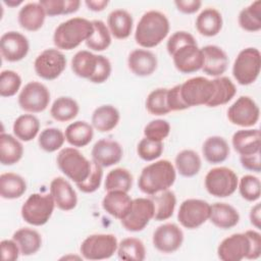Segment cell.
<instances>
[{"label": "cell", "instance_id": "cell-1", "mask_svg": "<svg viewBox=\"0 0 261 261\" xmlns=\"http://www.w3.org/2000/svg\"><path fill=\"white\" fill-rule=\"evenodd\" d=\"M169 20L159 10L145 12L136 28L135 40L143 48H153L159 45L169 33Z\"/></svg>", "mask_w": 261, "mask_h": 261}, {"label": "cell", "instance_id": "cell-2", "mask_svg": "<svg viewBox=\"0 0 261 261\" xmlns=\"http://www.w3.org/2000/svg\"><path fill=\"white\" fill-rule=\"evenodd\" d=\"M175 178V167L170 161L161 159L142 169L138 179V187L144 194L152 196L168 190L174 184Z\"/></svg>", "mask_w": 261, "mask_h": 261}, {"label": "cell", "instance_id": "cell-3", "mask_svg": "<svg viewBox=\"0 0 261 261\" xmlns=\"http://www.w3.org/2000/svg\"><path fill=\"white\" fill-rule=\"evenodd\" d=\"M93 31V23L89 19L71 17L57 25L53 34V43L58 49L72 50L82 42H86Z\"/></svg>", "mask_w": 261, "mask_h": 261}, {"label": "cell", "instance_id": "cell-4", "mask_svg": "<svg viewBox=\"0 0 261 261\" xmlns=\"http://www.w3.org/2000/svg\"><path fill=\"white\" fill-rule=\"evenodd\" d=\"M57 165L65 176L75 184L84 181L90 174L92 161L88 160L76 148L66 147L59 151Z\"/></svg>", "mask_w": 261, "mask_h": 261}, {"label": "cell", "instance_id": "cell-5", "mask_svg": "<svg viewBox=\"0 0 261 261\" xmlns=\"http://www.w3.org/2000/svg\"><path fill=\"white\" fill-rule=\"evenodd\" d=\"M55 206L51 194L35 193L30 195L21 206V217L31 225L41 226L49 221Z\"/></svg>", "mask_w": 261, "mask_h": 261}, {"label": "cell", "instance_id": "cell-6", "mask_svg": "<svg viewBox=\"0 0 261 261\" xmlns=\"http://www.w3.org/2000/svg\"><path fill=\"white\" fill-rule=\"evenodd\" d=\"M261 69V54L257 48L248 47L240 51L232 65V75L242 86L253 84Z\"/></svg>", "mask_w": 261, "mask_h": 261}, {"label": "cell", "instance_id": "cell-7", "mask_svg": "<svg viewBox=\"0 0 261 261\" xmlns=\"http://www.w3.org/2000/svg\"><path fill=\"white\" fill-rule=\"evenodd\" d=\"M239 178L236 172L225 166L210 169L205 176L207 192L217 198L231 196L238 189Z\"/></svg>", "mask_w": 261, "mask_h": 261}, {"label": "cell", "instance_id": "cell-8", "mask_svg": "<svg viewBox=\"0 0 261 261\" xmlns=\"http://www.w3.org/2000/svg\"><path fill=\"white\" fill-rule=\"evenodd\" d=\"M179 93L188 108L207 105L213 96L214 84L204 76H195L179 84Z\"/></svg>", "mask_w": 261, "mask_h": 261}, {"label": "cell", "instance_id": "cell-9", "mask_svg": "<svg viewBox=\"0 0 261 261\" xmlns=\"http://www.w3.org/2000/svg\"><path fill=\"white\" fill-rule=\"evenodd\" d=\"M117 246V239L114 234L94 233L82 242L80 251L87 260H103L112 257Z\"/></svg>", "mask_w": 261, "mask_h": 261}, {"label": "cell", "instance_id": "cell-10", "mask_svg": "<svg viewBox=\"0 0 261 261\" xmlns=\"http://www.w3.org/2000/svg\"><path fill=\"white\" fill-rule=\"evenodd\" d=\"M66 67V57L58 49L49 48L41 52L34 62L38 76L46 81L57 79Z\"/></svg>", "mask_w": 261, "mask_h": 261}, {"label": "cell", "instance_id": "cell-11", "mask_svg": "<svg viewBox=\"0 0 261 261\" xmlns=\"http://www.w3.org/2000/svg\"><path fill=\"white\" fill-rule=\"evenodd\" d=\"M50 103V92L48 88L39 82L28 83L18 95V105L29 113L44 111Z\"/></svg>", "mask_w": 261, "mask_h": 261}, {"label": "cell", "instance_id": "cell-12", "mask_svg": "<svg viewBox=\"0 0 261 261\" xmlns=\"http://www.w3.org/2000/svg\"><path fill=\"white\" fill-rule=\"evenodd\" d=\"M210 204L202 199H187L178 209L177 219L179 223L188 228L194 229L201 226L209 219Z\"/></svg>", "mask_w": 261, "mask_h": 261}, {"label": "cell", "instance_id": "cell-13", "mask_svg": "<svg viewBox=\"0 0 261 261\" xmlns=\"http://www.w3.org/2000/svg\"><path fill=\"white\" fill-rule=\"evenodd\" d=\"M151 219H154V204L151 198L141 197L133 199L128 213L120 222L126 230L137 232L143 230Z\"/></svg>", "mask_w": 261, "mask_h": 261}, {"label": "cell", "instance_id": "cell-14", "mask_svg": "<svg viewBox=\"0 0 261 261\" xmlns=\"http://www.w3.org/2000/svg\"><path fill=\"white\" fill-rule=\"evenodd\" d=\"M259 117V106L249 96L239 97L227 109V118L234 125L250 127L258 122Z\"/></svg>", "mask_w": 261, "mask_h": 261}, {"label": "cell", "instance_id": "cell-15", "mask_svg": "<svg viewBox=\"0 0 261 261\" xmlns=\"http://www.w3.org/2000/svg\"><path fill=\"white\" fill-rule=\"evenodd\" d=\"M175 68L182 73H193L202 69L204 56L197 43L184 45L171 54Z\"/></svg>", "mask_w": 261, "mask_h": 261}, {"label": "cell", "instance_id": "cell-16", "mask_svg": "<svg viewBox=\"0 0 261 261\" xmlns=\"http://www.w3.org/2000/svg\"><path fill=\"white\" fill-rule=\"evenodd\" d=\"M152 242L154 247L162 253L177 251L184 242V232L175 223H163L153 232Z\"/></svg>", "mask_w": 261, "mask_h": 261}, {"label": "cell", "instance_id": "cell-17", "mask_svg": "<svg viewBox=\"0 0 261 261\" xmlns=\"http://www.w3.org/2000/svg\"><path fill=\"white\" fill-rule=\"evenodd\" d=\"M250 253V240L245 232L232 233L221 241L217 248L218 258L222 261H241Z\"/></svg>", "mask_w": 261, "mask_h": 261}, {"label": "cell", "instance_id": "cell-18", "mask_svg": "<svg viewBox=\"0 0 261 261\" xmlns=\"http://www.w3.org/2000/svg\"><path fill=\"white\" fill-rule=\"evenodd\" d=\"M30 50L28 38L19 32L9 31L0 39V51L4 60L16 62L23 59Z\"/></svg>", "mask_w": 261, "mask_h": 261}, {"label": "cell", "instance_id": "cell-19", "mask_svg": "<svg viewBox=\"0 0 261 261\" xmlns=\"http://www.w3.org/2000/svg\"><path fill=\"white\" fill-rule=\"evenodd\" d=\"M91 155L92 160L99 165L109 167L117 164L121 160L123 150L118 142L109 139H101L94 144Z\"/></svg>", "mask_w": 261, "mask_h": 261}, {"label": "cell", "instance_id": "cell-20", "mask_svg": "<svg viewBox=\"0 0 261 261\" xmlns=\"http://www.w3.org/2000/svg\"><path fill=\"white\" fill-rule=\"evenodd\" d=\"M50 194L55 205L62 211L72 210L77 204V196L74 189L62 176L54 177L51 180Z\"/></svg>", "mask_w": 261, "mask_h": 261}, {"label": "cell", "instance_id": "cell-21", "mask_svg": "<svg viewBox=\"0 0 261 261\" xmlns=\"http://www.w3.org/2000/svg\"><path fill=\"white\" fill-rule=\"evenodd\" d=\"M201 50L204 56L203 72L214 77L221 76L226 71L229 62L226 53L216 45H206Z\"/></svg>", "mask_w": 261, "mask_h": 261}, {"label": "cell", "instance_id": "cell-22", "mask_svg": "<svg viewBox=\"0 0 261 261\" xmlns=\"http://www.w3.org/2000/svg\"><path fill=\"white\" fill-rule=\"evenodd\" d=\"M156 55L147 49H135L127 57V66L138 76L151 75L157 68Z\"/></svg>", "mask_w": 261, "mask_h": 261}, {"label": "cell", "instance_id": "cell-23", "mask_svg": "<svg viewBox=\"0 0 261 261\" xmlns=\"http://www.w3.org/2000/svg\"><path fill=\"white\" fill-rule=\"evenodd\" d=\"M233 149L241 155H251L260 152L261 133L258 128L237 130L231 138Z\"/></svg>", "mask_w": 261, "mask_h": 261}, {"label": "cell", "instance_id": "cell-24", "mask_svg": "<svg viewBox=\"0 0 261 261\" xmlns=\"http://www.w3.org/2000/svg\"><path fill=\"white\" fill-rule=\"evenodd\" d=\"M133 204L130 196L123 191H108L102 200L103 209L116 219H123Z\"/></svg>", "mask_w": 261, "mask_h": 261}, {"label": "cell", "instance_id": "cell-25", "mask_svg": "<svg viewBox=\"0 0 261 261\" xmlns=\"http://www.w3.org/2000/svg\"><path fill=\"white\" fill-rule=\"evenodd\" d=\"M209 220L218 228L228 229L239 223L240 214L233 206L223 202H216L210 205Z\"/></svg>", "mask_w": 261, "mask_h": 261}, {"label": "cell", "instance_id": "cell-26", "mask_svg": "<svg viewBox=\"0 0 261 261\" xmlns=\"http://www.w3.org/2000/svg\"><path fill=\"white\" fill-rule=\"evenodd\" d=\"M46 15L43 6L39 2H29L19 9L17 18L22 29L36 32L43 27Z\"/></svg>", "mask_w": 261, "mask_h": 261}, {"label": "cell", "instance_id": "cell-27", "mask_svg": "<svg viewBox=\"0 0 261 261\" xmlns=\"http://www.w3.org/2000/svg\"><path fill=\"white\" fill-rule=\"evenodd\" d=\"M133 16L125 9H114L107 17V27L110 34L118 39L123 40L129 37L133 31Z\"/></svg>", "mask_w": 261, "mask_h": 261}, {"label": "cell", "instance_id": "cell-28", "mask_svg": "<svg viewBox=\"0 0 261 261\" xmlns=\"http://www.w3.org/2000/svg\"><path fill=\"white\" fill-rule=\"evenodd\" d=\"M222 23L221 13L213 7H207L199 13L195 25L202 36L214 37L221 31Z\"/></svg>", "mask_w": 261, "mask_h": 261}, {"label": "cell", "instance_id": "cell-29", "mask_svg": "<svg viewBox=\"0 0 261 261\" xmlns=\"http://www.w3.org/2000/svg\"><path fill=\"white\" fill-rule=\"evenodd\" d=\"M98 63L99 55L88 50H81L71 59V69L75 75L90 81L97 70Z\"/></svg>", "mask_w": 261, "mask_h": 261}, {"label": "cell", "instance_id": "cell-30", "mask_svg": "<svg viewBox=\"0 0 261 261\" xmlns=\"http://www.w3.org/2000/svg\"><path fill=\"white\" fill-rule=\"evenodd\" d=\"M230 149L226 140L219 136H212L205 140L202 146V153L206 161L212 164H218L225 161L229 155Z\"/></svg>", "mask_w": 261, "mask_h": 261}, {"label": "cell", "instance_id": "cell-31", "mask_svg": "<svg viewBox=\"0 0 261 261\" xmlns=\"http://www.w3.org/2000/svg\"><path fill=\"white\" fill-rule=\"evenodd\" d=\"M120 114L116 107L112 105H101L92 114V125L100 133L112 130L119 122Z\"/></svg>", "mask_w": 261, "mask_h": 261}, {"label": "cell", "instance_id": "cell-32", "mask_svg": "<svg viewBox=\"0 0 261 261\" xmlns=\"http://www.w3.org/2000/svg\"><path fill=\"white\" fill-rule=\"evenodd\" d=\"M23 155V146L15 136L1 133L0 135V162L2 165H13Z\"/></svg>", "mask_w": 261, "mask_h": 261}, {"label": "cell", "instance_id": "cell-33", "mask_svg": "<svg viewBox=\"0 0 261 261\" xmlns=\"http://www.w3.org/2000/svg\"><path fill=\"white\" fill-rule=\"evenodd\" d=\"M93 125L84 120H77L68 124L65 128L64 136L68 144L73 147H85L92 141L94 137Z\"/></svg>", "mask_w": 261, "mask_h": 261}, {"label": "cell", "instance_id": "cell-34", "mask_svg": "<svg viewBox=\"0 0 261 261\" xmlns=\"http://www.w3.org/2000/svg\"><path fill=\"white\" fill-rule=\"evenodd\" d=\"M27 191V182L22 176L14 172H4L0 175V196L12 200L21 197Z\"/></svg>", "mask_w": 261, "mask_h": 261}, {"label": "cell", "instance_id": "cell-35", "mask_svg": "<svg viewBox=\"0 0 261 261\" xmlns=\"http://www.w3.org/2000/svg\"><path fill=\"white\" fill-rule=\"evenodd\" d=\"M12 239L18 245L20 254L23 256L34 255L42 246L41 234L36 229L29 227H21L14 231Z\"/></svg>", "mask_w": 261, "mask_h": 261}, {"label": "cell", "instance_id": "cell-36", "mask_svg": "<svg viewBox=\"0 0 261 261\" xmlns=\"http://www.w3.org/2000/svg\"><path fill=\"white\" fill-rule=\"evenodd\" d=\"M151 200L154 204V219L157 221H162L170 218L173 215L176 197L175 194L168 190L159 192L151 196Z\"/></svg>", "mask_w": 261, "mask_h": 261}, {"label": "cell", "instance_id": "cell-37", "mask_svg": "<svg viewBox=\"0 0 261 261\" xmlns=\"http://www.w3.org/2000/svg\"><path fill=\"white\" fill-rule=\"evenodd\" d=\"M12 129L18 140L30 142L39 134L40 120L34 114H21L14 120Z\"/></svg>", "mask_w": 261, "mask_h": 261}, {"label": "cell", "instance_id": "cell-38", "mask_svg": "<svg viewBox=\"0 0 261 261\" xmlns=\"http://www.w3.org/2000/svg\"><path fill=\"white\" fill-rule=\"evenodd\" d=\"M175 168L185 177H192L198 174L202 161L199 154L191 149H185L175 156Z\"/></svg>", "mask_w": 261, "mask_h": 261}, {"label": "cell", "instance_id": "cell-39", "mask_svg": "<svg viewBox=\"0 0 261 261\" xmlns=\"http://www.w3.org/2000/svg\"><path fill=\"white\" fill-rule=\"evenodd\" d=\"M80 106L77 102L66 96L58 97L50 108L51 116L60 122H66L72 120L79 114Z\"/></svg>", "mask_w": 261, "mask_h": 261}, {"label": "cell", "instance_id": "cell-40", "mask_svg": "<svg viewBox=\"0 0 261 261\" xmlns=\"http://www.w3.org/2000/svg\"><path fill=\"white\" fill-rule=\"evenodd\" d=\"M214 84V93L207 104L208 107H216L228 103L236 95L237 88L234 84L226 76H218L212 80Z\"/></svg>", "mask_w": 261, "mask_h": 261}, {"label": "cell", "instance_id": "cell-41", "mask_svg": "<svg viewBox=\"0 0 261 261\" xmlns=\"http://www.w3.org/2000/svg\"><path fill=\"white\" fill-rule=\"evenodd\" d=\"M118 258L123 261H143L146 258L144 243L137 238H125L118 243Z\"/></svg>", "mask_w": 261, "mask_h": 261}, {"label": "cell", "instance_id": "cell-42", "mask_svg": "<svg viewBox=\"0 0 261 261\" xmlns=\"http://www.w3.org/2000/svg\"><path fill=\"white\" fill-rule=\"evenodd\" d=\"M240 27L247 32H259L261 30V1L256 0L244 7L238 17Z\"/></svg>", "mask_w": 261, "mask_h": 261}, {"label": "cell", "instance_id": "cell-43", "mask_svg": "<svg viewBox=\"0 0 261 261\" xmlns=\"http://www.w3.org/2000/svg\"><path fill=\"white\" fill-rule=\"evenodd\" d=\"M105 191H123L128 192L133 187L132 173L122 167H116L110 170L104 182Z\"/></svg>", "mask_w": 261, "mask_h": 261}, {"label": "cell", "instance_id": "cell-44", "mask_svg": "<svg viewBox=\"0 0 261 261\" xmlns=\"http://www.w3.org/2000/svg\"><path fill=\"white\" fill-rule=\"evenodd\" d=\"M92 23L94 31L91 37L86 41V45L91 50L104 51L111 44V34L108 27L100 19H94L92 20Z\"/></svg>", "mask_w": 261, "mask_h": 261}, {"label": "cell", "instance_id": "cell-45", "mask_svg": "<svg viewBox=\"0 0 261 261\" xmlns=\"http://www.w3.org/2000/svg\"><path fill=\"white\" fill-rule=\"evenodd\" d=\"M65 141L64 133L57 127H47L41 132L38 139L40 148L46 152L52 153L59 150Z\"/></svg>", "mask_w": 261, "mask_h": 261}, {"label": "cell", "instance_id": "cell-46", "mask_svg": "<svg viewBox=\"0 0 261 261\" xmlns=\"http://www.w3.org/2000/svg\"><path fill=\"white\" fill-rule=\"evenodd\" d=\"M39 3L49 16L70 14L76 12L81 6L80 0H40Z\"/></svg>", "mask_w": 261, "mask_h": 261}, {"label": "cell", "instance_id": "cell-47", "mask_svg": "<svg viewBox=\"0 0 261 261\" xmlns=\"http://www.w3.org/2000/svg\"><path fill=\"white\" fill-rule=\"evenodd\" d=\"M166 88H157L149 93L146 99V109L152 115H165L170 112L167 105Z\"/></svg>", "mask_w": 261, "mask_h": 261}, {"label": "cell", "instance_id": "cell-48", "mask_svg": "<svg viewBox=\"0 0 261 261\" xmlns=\"http://www.w3.org/2000/svg\"><path fill=\"white\" fill-rule=\"evenodd\" d=\"M238 188L243 199L249 202L259 200L261 195V184L259 177L253 174H246L239 180Z\"/></svg>", "mask_w": 261, "mask_h": 261}, {"label": "cell", "instance_id": "cell-49", "mask_svg": "<svg viewBox=\"0 0 261 261\" xmlns=\"http://www.w3.org/2000/svg\"><path fill=\"white\" fill-rule=\"evenodd\" d=\"M21 86L20 75L10 69L2 70L0 73V95L2 97L14 96Z\"/></svg>", "mask_w": 261, "mask_h": 261}, {"label": "cell", "instance_id": "cell-50", "mask_svg": "<svg viewBox=\"0 0 261 261\" xmlns=\"http://www.w3.org/2000/svg\"><path fill=\"white\" fill-rule=\"evenodd\" d=\"M92 161V168L90 171L89 176L82 182L75 184L77 189L86 194H91L96 192L100 186H101V181H102V177H103V167L101 165H99L97 162H95L94 160Z\"/></svg>", "mask_w": 261, "mask_h": 261}, {"label": "cell", "instance_id": "cell-51", "mask_svg": "<svg viewBox=\"0 0 261 261\" xmlns=\"http://www.w3.org/2000/svg\"><path fill=\"white\" fill-rule=\"evenodd\" d=\"M163 152L162 142H156L147 138L142 139L137 147L139 157L145 161H153L161 156Z\"/></svg>", "mask_w": 261, "mask_h": 261}, {"label": "cell", "instance_id": "cell-52", "mask_svg": "<svg viewBox=\"0 0 261 261\" xmlns=\"http://www.w3.org/2000/svg\"><path fill=\"white\" fill-rule=\"evenodd\" d=\"M169 133L170 124L165 119L151 120L144 128L145 138L156 142H162L168 137Z\"/></svg>", "mask_w": 261, "mask_h": 261}, {"label": "cell", "instance_id": "cell-53", "mask_svg": "<svg viewBox=\"0 0 261 261\" xmlns=\"http://www.w3.org/2000/svg\"><path fill=\"white\" fill-rule=\"evenodd\" d=\"M191 43H197L196 39L194 38V36L192 34H190L189 32L186 31H177L175 33H173L169 38L168 41L166 43V49L168 54L171 56V54L178 49L179 47L187 45V44H191Z\"/></svg>", "mask_w": 261, "mask_h": 261}, {"label": "cell", "instance_id": "cell-54", "mask_svg": "<svg viewBox=\"0 0 261 261\" xmlns=\"http://www.w3.org/2000/svg\"><path fill=\"white\" fill-rule=\"evenodd\" d=\"M111 70H112V67H111L110 60L103 55H99V63H98L97 70L93 75V77L90 80V82L94 84H102L106 82L111 74Z\"/></svg>", "mask_w": 261, "mask_h": 261}, {"label": "cell", "instance_id": "cell-55", "mask_svg": "<svg viewBox=\"0 0 261 261\" xmlns=\"http://www.w3.org/2000/svg\"><path fill=\"white\" fill-rule=\"evenodd\" d=\"M3 261H15L20 255V250L16 242L12 240H3L0 243Z\"/></svg>", "mask_w": 261, "mask_h": 261}, {"label": "cell", "instance_id": "cell-56", "mask_svg": "<svg viewBox=\"0 0 261 261\" xmlns=\"http://www.w3.org/2000/svg\"><path fill=\"white\" fill-rule=\"evenodd\" d=\"M167 105L170 111H181L188 109V106L181 100L179 85H175L167 90Z\"/></svg>", "mask_w": 261, "mask_h": 261}, {"label": "cell", "instance_id": "cell-57", "mask_svg": "<svg viewBox=\"0 0 261 261\" xmlns=\"http://www.w3.org/2000/svg\"><path fill=\"white\" fill-rule=\"evenodd\" d=\"M245 233L250 240V253L247 259L256 260L261 255V234L254 229L246 230Z\"/></svg>", "mask_w": 261, "mask_h": 261}, {"label": "cell", "instance_id": "cell-58", "mask_svg": "<svg viewBox=\"0 0 261 261\" xmlns=\"http://www.w3.org/2000/svg\"><path fill=\"white\" fill-rule=\"evenodd\" d=\"M240 161L242 166L250 171L260 172L261 171V162H260V152L251 154V155H243L240 157Z\"/></svg>", "mask_w": 261, "mask_h": 261}, {"label": "cell", "instance_id": "cell-59", "mask_svg": "<svg viewBox=\"0 0 261 261\" xmlns=\"http://www.w3.org/2000/svg\"><path fill=\"white\" fill-rule=\"evenodd\" d=\"M174 4L177 10L186 14L195 13L202 6V2L200 0H175Z\"/></svg>", "mask_w": 261, "mask_h": 261}, {"label": "cell", "instance_id": "cell-60", "mask_svg": "<svg viewBox=\"0 0 261 261\" xmlns=\"http://www.w3.org/2000/svg\"><path fill=\"white\" fill-rule=\"evenodd\" d=\"M249 217H250V222L253 226H255L256 228L261 227V205H260V203L255 204L251 208Z\"/></svg>", "mask_w": 261, "mask_h": 261}, {"label": "cell", "instance_id": "cell-61", "mask_svg": "<svg viewBox=\"0 0 261 261\" xmlns=\"http://www.w3.org/2000/svg\"><path fill=\"white\" fill-rule=\"evenodd\" d=\"M107 0H86L85 4L92 11H102L108 5Z\"/></svg>", "mask_w": 261, "mask_h": 261}, {"label": "cell", "instance_id": "cell-62", "mask_svg": "<svg viewBox=\"0 0 261 261\" xmlns=\"http://www.w3.org/2000/svg\"><path fill=\"white\" fill-rule=\"evenodd\" d=\"M3 3L9 7H15V6H18L19 4H21L22 0H4Z\"/></svg>", "mask_w": 261, "mask_h": 261}]
</instances>
